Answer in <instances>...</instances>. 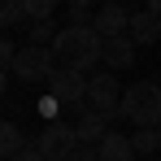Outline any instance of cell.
<instances>
[{"label":"cell","mask_w":161,"mask_h":161,"mask_svg":"<svg viewBox=\"0 0 161 161\" xmlns=\"http://www.w3.org/2000/svg\"><path fill=\"white\" fill-rule=\"evenodd\" d=\"M53 57L61 70H96L105 61V39L96 35V26H61L53 39Z\"/></svg>","instance_id":"cell-1"},{"label":"cell","mask_w":161,"mask_h":161,"mask_svg":"<svg viewBox=\"0 0 161 161\" xmlns=\"http://www.w3.org/2000/svg\"><path fill=\"white\" fill-rule=\"evenodd\" d=\"M118 118H126L135 126H161V83L139 79L135 87H126L122 105H118Z\"/></svg>","instance_id":"cell-2"},{"label":"cell","mask_w":161,"mask_h":161,"mask_svg":"<svg viewBox=\"0 0 161 161\" xmlns=\"http://www.w3.org/2000/svg\"><path fill=\"white\" fill-rule=\"evenodd\" d=\"M57 74V57L53 48H35V44H22L18 57H13V79L22 83H48Z\"/></svg>","instance_id":"cell-3"},{"label":"cell","mask_w":161,"mask_h":161,"mask_svg":"<svg viewBox=\"0 0 161 161\" xmlns=\"http://www.w3.org/2000/svg\"><path fill=\"white\" fill-rule=\"evenodd\" d=\"M35 148H39L48 161H70L74 153H79V135H74L70 122H61V118H57V122H48L44 131L35 135Z\"/></svg>","instance_id":"cell-4"},{"label":"cell","mask_w":161,"mask_h":161,"mask_svg":"<svg viewBox=\"0 0 161 161\" xmlns=\"http://www.w3.org/2000/svg\"><path fill=\"white\" fill-rule=\"evenodd\" d=\"M118 105H122V87H118V74L109 70H96L87 79V109L105 113V118H118Z\"/></svg>","instance_id":"cell-5"},{"label":"cell","mask_w":161,"mask_h":161,"mask_svg":"<svg viewBox=\"0 0 161 161\" xmlns=\"http://www.w3.org/2000/svg\"><path fill=\"white\" fill-rule=\"evenodd\" d=\"M48 96H53L57 105L87 109V74H79V70H61V65H57V74L48 79Z\"/></svg>","instance_id":"cell-6"},{"label":"cell","mask_w":161,"mask_h":161,"mask_svg":"<svg viewBox=\"0 0 161 161\" xmlns=\"http://www.w3.org/2000/svg\"><path fill=\"white\" fill-rule=\"evenodd\" d=\"M92 26H96V35H100V39L126 35V31H131V9H122V4H100Z\"/></svg>","instance_id":"cell-7"},{"label":"cell","mask_w":161,"mask_h":161,"mask_svg":"<svg viewBox=\"0 0 161 161\" xmlns=\"http://www.w3.org/2000/svg\"><path fill=\"white\" fill-rule=\"evenodd\" d=\"M135 57H139V48H135L131 35H113V39H105V70L113 74V70H131Z\"/></svg>","instance_id":"cell-8"},{"label":"cell","mask_w":161,"mask_h":161,"mask_svg":"<svg viewBox=\"0 0 161 161\" xmlns=\"http://www.w3.org/2000/svg\"><path fill=\"white\" fill-rule=\"evenodd\" d=\"M109 122L105 113H96V109H79V122H74V135H79V144H100L109 135Z\"/></svg>","instance_id":"cell-9"},{"label":"cell","mask_w":161,"mask_h":161,"mask_svg":"<svg viewBox=\"0 0 161 161\" xmlns=\"http://www.w3.org/2000/svg\"><path fill=\"white\" fill-rule=\"evenodd\" d=\"M126 35L135 39V48H144V44H157V39H161V22L148 13V9H135V13H131V31H126Z\"/></svg>","instance_id":"cell-10"},{"label":"cell","mask_w":161,"mask_h":161,"mask_svg":"<svg viewBox=\"0 0 161 161\" xmlns=\"http://www.w3.org/2000/svg\"><path fill=\"white\" fill-rule=\"evenodd\" d=\"M100 161H135L131 135H122V131H109L105 139H100Z\"/></svg>","instance_id":"cell-11"},{"label":"cell","mask_w":161,"mask_h":161,"mask_svg":"<svg viewBox=\"0 0 161 161\" xmlns=\"http://www.w3.org/2000/svg\"><path fill=\"white\" fill-rule=\"evenodd\" d=\"M22 148H26L22 126H18V122H9V118H0V161H13Z\"/></svg>","instance_id":"cell-12"},{"label":"cell","mask_w":161,"mask_h":161,"mask_svg":"<svg viewBox=\"0 0 161 161\" xmlns=\"http://www.w3.org/2000/svg\"><path fill=\"white\" fill-rule=\"evenodd\" d=\"M131 148H135V157H153V153H161L157 126H135V131H131Z\"/></svg>","instance_id":"cell-13"},{"label":"cell","mask_w":161,"mask_h":161,"mask_svg":"<svg viewBox=\"0 0 161 161\" xmlns=\"http://www.w3.org/2000/svg\"><path fill=\"white\" fill-rule=\"evenodd\" d=\"M26 4V22L35 26V22H53V13H57V0H22Z\"/></svg>","instance_id":"cell-14"},{"label":"cell","mask_w":161,"mask_h":161,"mask_svg":"<svg viewBox=\"0 0 161 161\" xmlns=\"http://www.w3.org/2000/svg\"><path fill=\"white\" fill-rule=\"evenodd\" d=\"M26 35H31V44H35V48H53V39L61 35V31H57L53 22H35V26H26Z\"/></svg>","instance_id":"cell-15"},{"label":"cell","mask_w":161,"mask_h":161,"mask_svg":"<svg viewBox=\"0 0 161 161\" xmlns=\"http://www.w3.org/2000/svg\"><path fill=\"white\" fill-rule=\"evenodd\" d=\"M18 22H26V4L22 0H4L0 4V26H18Z\"/></svg>","instance_id":"cell-16"},{"label":"cell","mask_w":161,"mask_h":161,"mask_svg":"<svg viewBox=\"0 0 161 161\" xmlns=\"http://www.w3.org/2000/svg\"><path fill=\"white\" fill-rule=\"evenodd\" d=\"M13 57H18V48H13V44H9V39L0 35V70H4V74L13 70Z\"/></svg>","instance_id":"cell-17"},{"label":"cell","mask_w":161,"mask_h":161,"mask_svg":"<svg viewBox=\"0 0 161 161\" xmlns=\"http://www.w3.org/2000/svg\"><path fill=\"white\" fill-rule=\"evenodd\" d=\"M74 161H100V144H79Z\"/></svg>","instance_id":"cell-18"},{"label":"cell","mask_w":161,"mask_h":161,"mask_svg":"<svg viewBox=\"0 0 161 161\" xmlns=\"http://www.w3.org/2000/svg\"><path fill=\"white\" fill-rule=\"evenodd\" d=\"M57 109H61V105H57L53 96H44V100H39V113H44L48 122H57Z\"/></svg>","instance_id":"cell-19"},{"label":"cell","mask_w":161,"mask_h":161,"mask_svg":"<svg viewBox=\"0 0 161 161\" xmlns=\"http://www.w3.org/2000/svg\"><path fill=\"white\" fill-rule=\"evenodd\" d=\"M13 161H48V157H44V153H39L35 144H26V148H22V153H18Z\"/></svg>","instance_id":"cell-20"},{"label":"cell","mask_w":161,"mask_h":161,"mask_svg":"<svg viewBox=\"0 0 161 161\" xmlns=\"http://www.w3.org/2000/svg\"><path fill=\"white\" fill-rule=\"evenodd\" d=\"M4 92H9V74L0 70V96H4Z\"/></svg>","instance_id":"cell-21"},{"label":"cell","mask_w":161,"mask_h":161,"mask_svg":"<svg viewBox=\"0 0 161 161\" xmlns=\"http://www.w3.org/2000/svg\"><path fill=\"white\" fill-rule=\"evenodd\" d=\"M157 135H161V126H157Z\"/></svg>","instance_id":"cell-22"},{"label":"cell","mask_w":161,"mask_h":161,"mask_svg":"<svg viewBox=\"0 0 161 161\" xmlns=\"http://www.w3.org/2000/svg\"><path fill=\"white\" fill-rule=\"evenodd\" d=\"M70 161H74V157H70Z\"/></svg>","instance_id":"cell-23"}]
</instances>
